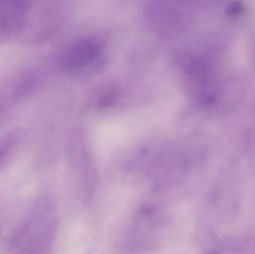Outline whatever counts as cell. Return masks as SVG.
<instances>
[{"mask_svg": "<svg viewBox=\"0 0 255 254\" xmlns=\"http://www.w3.org/2000/svg\"><path fill=\"white\" fill-rule=\"evenodd\" d=\"M27 219L28 231L15 249L16 254H49L57 231L56 207L53 199L46 195L40 197Z\"/></svg>", "mask_w": 255, "mask_h": 254, "instance_id": "1", "label": "cell"}, {"mask_svg": "<svg viewBox=\"0 0 255 254\" xmlns=\"http://www.w3.org/2000/svg\"><path fill=\"white\" fill-rule=\"evenodd\" d=\"M31 7L28 1H0V34L10 37L22 31Z\"/></svg>", "mask_w": 255, "mask_h": 254, "instance_id": "5", "label": "cell"}, {"mask_svg": "<svg viewBox=\"0 0 255 254\" xmlns=\"http://www.w3.org/2000/svg\"><path fill=\"white\" fill-rule=\"evenodd\" d=\"M246 6L243 1H233L230 3L226 9V13L230 17L237 18L244 14Z\"/></svg>", "mask_w": 255, "mask_h": 254, "instance_id": "7", "label": "cell"}, {"mask_svg": "<svg viewBox=\"0 0 255 254\" xmlns=\"http://www.w3.org/2000/svg\"><path fill=\"white\" fill-rule=\"evenodd\" d=\"M209 254H219L217 253V252H212V253H210Z\"/></svg>", "mask_w": 255, "mask_h": 254, "instance_id": "8", "label": "cell"}, {"mask_svg": "<svg viewBox=\"0 0 255 254\" xmlns=\"http://www.w3.org/2000/svg\"><path fill=\"white\" fill-rule=\"evenodd\" d=\"M38 83L37 75L31 72L19 73L7 81L0 89V117L18 101L31 95Z\"/></svg>", "mask_w": 255, "mask_h": 254, "instance_id": "4", "label": "cell"}, {"mask_svg": "<svg viewBox=\"0 0 255 254\" xmlns=\"http://www.w3.org/2000/svg\"><path fill=\"white\" fill-rule=\"evenodd\" d=\"M187 77L190 89L198 102L211 105L217 102L220 88L212 64L205 58L192 60L187 67Z\"/></svg>", "mask_w": 255, "mask_h": 254, "instance_id": "2", "label": "cell"}, {"mask_svg": "<svg viewBox=\"0 0 255 254\" xmlns=\"http://www.w3.org/2000/svg\"><path fill=\"white\" fill-rule=\"evenodd\" d=\"M104 62L103 50L97 42L85 39L75 43L66 55L64 67L74 75H88L97 72Z\"/></svg>", "mask_w": 255, "mask_h": 254, "instance_id": "3", "label": "cell"}, {"mask_svg": "<svg viewBox=\"0 0 255 254\" xmlns=\"http://www.w3.org/2000/svg\"><path fill=\"white\" fill-rule=\"evenodd\" d=\"M21 137V131L16 130L0 137V170L2 169L11 159Z\"/></svg>", "mask_w": 255, "mask_h": 254, "instance_id": "6", "label": "cell"}]
</instances>
